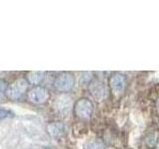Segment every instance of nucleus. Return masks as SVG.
Wrapping results in <instances>:
<instances>
[{"instance_id": "f257e3e1", "label": "nucleus", "mask_w": 159, "mask_h": 149, "mask_svg": "<svg viewBox=\"0 0 159 149\" xmlns=\"http://www.w3.org/2000/svg\"><path fill=\"white\" fill-rule=\"evenodd\" d=\"M93 111V102L88 98H81L75 104V113L76 115L83 119L87 120L92 116V113Z\"/></svg>"}, {"instance_id": "1a4fd4ad", "label": "nucleus", "mask_w": 159, "mask_h": 149, "mask_svg": "<svg viewBox=\"0 0 159 149\" xmlns=\"http://www.w3.org/2000/svg\"><path fill=\"white\" fill-rule=\"evenodd\" d=\"M44 73L43 72H30L28 74V81L30 84H38L41 83L44 79Z\"/></svg>"}, {"instance_id": "f8f14e48", "label": "nucleus", "mask_w": 159, "mask_h": 149, "mask_svg": "<svg viewBox=\"0 0 159 149\" xmlns=\"http://www.w3.org/2000/svg\"><path fill=\"white\" fill-rule=\"evenodd\" d=\"M4 91H5V84L3 82H0V98H1Z\"/></svg>"}, {"instance_id": "f03ea898", "label": "nucleus", "mask_w": 159, "mask_h": 149, "mask_svg": "<svg viewBox=\"0 0 159 149\" xmlns=\"http://www.w3.org/2000/svg\"><path fill=\"white\" fill-rule=\"evenodd\" d=\"M27 88H28V82L23 79H19L8 87V88L6 89V94L9 98L17 99L26 92Z\"/></svg>"}, {"instance_id": "20e7f679", "label": "nucleus", "mask_w": 159, "mask_h": 149, "mask_svg": "<svg viewBox=\"0 0 159 149\" xmlns=\"http://www.w3.org/2000/svg\"><path fill=\"white\" fill-rule=\"evenodd\" d=\"M28 98L30 102L35 104H41L47 102V99L49 98V93L45 88L36 87L30 89V92L28 93Z\"/></svg>"}, {"instance_id": "6e6552de", "label": "nucleus", "mask_w": 159, "mask_h": 149, "mask_svg": "<svg viewBox=\"0 0 159 149\" xmlns=\"http://www.w3.org/2000/svg\"><path fill=\"white\" fill-rule=\"evenodd\" d=\"M159 133L158 131H151L148 132L145 137H144V144L147 146V148H154L158 143Z\"/></svg>"}, {"instance_id": "7ed1b4c3", "label": "nucleus", "mask_w": 159, "mask_h": 149, "mask_svg": "<svg viewBox=\"0 0 159 149\" xmlns=\"http://www.w3.org/2000/svg\"><path fill=\"white\" fill-rule=\"evenodd\" d=\"M74 84H75V79L73 77V74L69 73H64L58 76L57 79H55L54 86L58 91L69 92L74 87Z\"/></svg>"}, {"instance_id": "0eeeda50", "label": "nucleus", "mask_w": 159, "mask_h": 149, "mask_svg": "<svg viewBox=\"0 0 159 149\" xmlns=\"http://www.w3.org/2000/svg\"><path fill=\"white\" fill-rule=\"evenodd\" d=\"M89 91H91V93L96 97L98 101L102 99L107 94V89L104 88V86L102 84V83L99 82H94L91 84L89 87Z\"/></svg>"}, {"instance_id": "9b49d317", "label": "nucleus", "mask_w": 159, "mask_h": 149, "mask_svg": "<svg viewBox=\"0 0 159 149\" xmlns=\"http://www.w3.org/2000/svg\"><path fill=\"white\" fill-rule=\"evenodd\" d=\"M13 116H14V113L12 111H10L9 109L0 107V120H2V119H5V118L13 117Z\"/></svg>"}, {"instance_id": "423d86ee", "label": "nucleus", "mask_w": 159, "mask_h": 149, "mask_svg": "<svg viewBox=\"0 0 159 149\" xmlns=\"http://www.w3.org/2000/svg\"><path fill=\"white\" fill-rule=\"evenodd\" d=\"M47 129H48V132L50 135L54 138H57V139L63 137L65 134L67 133V126L61 122L50 123Z\"/></svg>"}, {"instance_id": "9d476101", "label": "nucleus", "mask_w": 159, "mask_h": 149, "mask_svg": "<svg viewBox=\"0 0 159 149\" xmlns=\"http://www.w3.org/2000/svg\"><path fill=\"white\" fill-rule=\"evenodd\" d=\"M84 149H104V145L102 140L98 138H93L86 143Z\"/></svg>"}, {"instance_id": "ddd939ff", "label": "nucleus", "mask_w": 159, "mask_h": 149, "mask_svg": "<svg viewBox=\"0 0 159 149\" xmlns=\"http://www.w3.org/2000/svg\"><path fill=\"white\" fill-rule=\"evenodd\" d=\"M47 149H49V148H47Z\"/></svg>"}, {"instance_id": "39448f33", "label": "nucleus", "mask_w": 159, "mask_h": 149, "mask_svg": "<svg viewBox=\"0 0 159 149\" xmlns=\"http://www.w3.org/2000/svg\"><path fill=\"white\" fill-rule=\"evenodd\" d=\"M109 86L113 93L119 94L123 93L124 88L126 87V79L120 74H116L109 79Z\"/></svg>"}]
</instances>
